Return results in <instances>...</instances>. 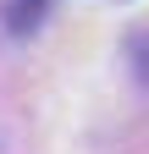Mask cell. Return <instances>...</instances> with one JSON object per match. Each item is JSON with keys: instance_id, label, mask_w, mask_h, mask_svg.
<instances>
[{"instance_id": "cell-1", "label": "cell", "mask_w": 149, "mask_h": 154, "mask_svg": "<svg viewBox=\"0 0 149 154\" xmlns=\"http://www.w3.org/2000/svg\"><path fill=\"white\" fill-rule=\"evenodd\" d=\"M44 11H50V0H11L6 6V28L11 33H33L44 22Z\"/></svg>"}]
</instances>
